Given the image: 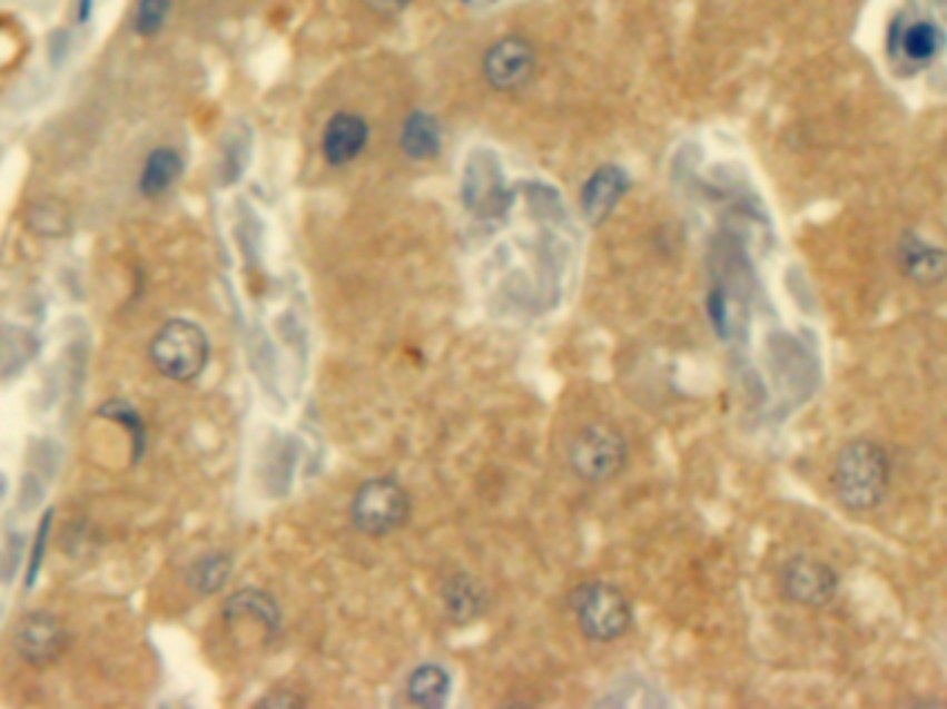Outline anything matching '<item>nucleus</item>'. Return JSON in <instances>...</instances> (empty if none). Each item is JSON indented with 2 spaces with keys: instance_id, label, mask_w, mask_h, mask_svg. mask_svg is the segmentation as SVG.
<instances>
[{
  "instance_id": "f257e3e1",
  "label": "nucleus",
  "mask_w": 947,
  "mask_h": 709,
  "mask_svg": "<svg viewBox=\"0 0 947 709\" xmlns=\"http://www.w3.org/2000/svg\"><path fill=\"white\" fill-rule=\"evenodd\" d=\"M889 485V457L872 441H850L833 463V491L848 510H872Z\"/></svg>"
},
{
  "instance_id": "f03ea898",
  "label": "nucleus",
  "mask_w": 947,
  "mask_h": 709,
  "mask_svg": "<svg viewBox=\"0 0 947 709\" xmlns=\"http://www.w3.org/2000/svg\"><path fill=\"white\" fill-rule=\"evenodd\" d=\"M576 627L595 643H612L632 627V604L621 588L610 582H585L571 593Z\"/></svg>"
},
{
  "instance_id": "7ed1b4c3",
  "label": "nucleus",
  "mask_w": 947,
  "mask_h": 709,
  "mask_svg": "<svg viewBox=\"0 0 947 709\" xmlns=\"http://www.w3.org/2000/svg\"><path fill=\"white\" fill-rule=\"evenodd\" d=\"M150 357L164 377L189 383L200 377L211 357L206 331L189 319H169L150 344Z\"/></svg>"
},
{
  "instance_id": "20e7f679",
  "label": "nucleus",
  "mask_w": 947,
  "mask_h": 709,
  "mask_svg": "<svg viewBox=\"0 0 947 709\" xmlns=\"http://www.w3.org/2000/svg\"><path fill=\"white\" fill-rule=\"evenodd\" d=\"M349 519L363 535H391L411 519V496L394 476H372L357 485L349 504Z\"/></svg>"
},
{
  "instance_id": "39448f33",
  "label": "nucleus",
  "mask_w": 947,
  "mask_h": 709,
  "mask_svg": "<svg viewBox=\"0 0 947 709\" xmlns=\"http://www.w3.org/2000/svg\"><path fill=\"white\" fill-rule=\"evenodd\" d=\"M629 457L627 439L612 424L591 422L569 446L571 472L585 482H606L623 472Z\"/></svg>"
},
{
  "instance_id": "423d86ee",
  "label": "nucleus",
  "mask_w": 947,
  "mask_h": 709,
  "mask_svg": "<svg viewBox=\"0 0 947 709\" xmlns=\"http://www.w3.org/2000/svg\"><path fill=\"white\" fill-rule=\"evenodd\" d=\"M482 76L499 92H519L535 76V50L526 39H499L482 59Z\"/></svg>"
},
{
  "instance_id": "0eeeda50",
  "label": "nucleus",
  "mask_w": 947,
  "mask_h": 709,
  "mask_svg": "<svg viewBox=\"0 0 947 709\" xmlns=\"http://www.w3.org/2000/svg\"><path fill=\"white\" fill-rule=\"evenodd\" d=\"M781 588L790 595L792 601L807 607H823L829 604L837 593V574L833 569L823 563V560H815L801 554V558H792L790 563L781 571Z\"/></svg>"
},
{
  "instance_id": "6e6552de",
  "label": "nucleus",
  "mask_w": 947,
  "mask_h": 709,
  "mask_svg": "<svg viewBox=\"0 0 947 709\" xmlns=\"http://www.w3.org/2000/svg\"><path fill=\"white\" fill-rule=\"evenodd\" d=\"M65 627L50 612H31L17 629V651L31 666H48L65 651Z\"/></svg>"
},
{
  "instance_id": "1a4fd4ad",
  "label": "nucleus",
  "mask_w": 947,
  "mask_h": 709,
  "mask_svg": "<svg viewBox=\"0 0 947 709\" xmlns=\"http://www.w3.org/2000/svg\"><path fill=\"white\" fill-rule=\"evenodd\" d=\"M368 145V122L353 111H338L322 130V156L331 167H347Z\"/></svg>"
},
{
  "instance_id": "9d476101",
  "label": "nucleus",
  "mask_w": 947,
  "mask_h": 709,
  "mask_svg": "<svg viewBox=\"0 0 947 709\" xmlns=\"http://www.w3.org/2000/svg\"><path fill=\"white\" fill-rule=\"evenodd\" d=\"M225 621L234 632L236 629H253L255 634H264L269 640L280 629V607L269 593L247 588V591L230 595L228 604H225Z\"/></svg>"
},
{
  "instance_id": "9b49d317",
  "label": "nucleus",
  "mask_w": 947,
  "mask_h": 709,
  "mask_svg": "<svg viewBox=\"0 0 947 709\" xmlns=\"http://www.w3.org/2000/svg\"><path fill=\"white\" fill-rule=\"evenodd\" d=\"M898 264L900 272L917 286H937L947 277V249L911 230L900 238Z\"/></svg>"
},
{
  "instance_id": "f8f14e48",
  "label": "nucleus",
  "mask_w": 947,
  "mask_h": 709,
  "mask_svg": "<svg viewBox=\"0 0 947 709\" xmlns=\"http://www.w3.org/2000/svg\"><path fill=\"white\" fill-rule=\"evenodd\" d=\"M945 45V33L937 22L917 20L909 22L906 28L895 31L892 37V53L898 56L900 65H909L911 70L928 67L939 56Z\"/></svg>"
},
{
  "instance_id": "ddd939ff",
  "label": "nucleus",
  "mask_w": 947,
  "mask_h": 709,
  "mask_svg": "<svg viewBox=\"0 0 947 709\" xmlns=\"http://www.w3.org/2000/svg\"><path fill=\"white\" fill-rule=\"evenodd\" d=\"M629 191V175L623 173L615 164H604L588 178V184L582 186V211L591 219L593 225H599L601 219L610 217L612 208L621 203V197Z\"/></svg>"
},
{
  "instance_id": "4468645a",
  "label": "nucleus",
  "mask_w": 947,
  "mask_h": 709,
  "mask_svg": "<svg viewBox=\"0 0 947 709\" xmlns=\"http://www.w3.org/2000/svg\"><path fill=\"white\" fill-rule=\"evenodd\" d=\"M446 616L455 623H468L487 610V591L472 574H452L441 591Z\"/></svg>"
},
{
  "instance_id": "2eb2a0df",
  "label": "nucleus",
  "mask_w": 947,
  "mask_h": 709,
  "mask_svg": "<svg viewBox=\"0 0 947 709\" xmlns=\"http://www.w3.org/2000/svg\"><path fill=\"white\" fill-rule=\"evenodd\" d=\"M399 145L405 156H411L413 161H427L441 152L444 145V128H441L438 117L430 115V111H411L402 122Z\"/></svg>"
},
{
  "instance_id": "dca6fc26",
  "label": "nucleus",
  "mask_w": 947,
  "mask_h": 709,
  "mask_svg": "<svg viewBox=\"0 0 947 709\" xmlns=\"http://www.w3.org/2000/svg\"><path fill=\"white\" fill-rule=\"evenodd\" d=\"M180 173H184V158H180V152L172 150V147H156V150H150V156H147L145 167H141L139 191L145 197H150V200H156V197L167 195V191L172 189L175 180L180 178Z\"/></svg>"
},
{
  "instance_id": "f3484780",
  "label": "nucleus",
  "mask_w": 947,
  "mask_h": 709,
  "mask_svg": "<svg viewBox=\"0 0 947 709\" xmlns=\"http://www.w3.org/2000/svg\"><path fill=\"white\" fill-rule=\"evenodd\" d=\"M452 679L441 666H422L407 679V701L424 709L444 707L450 699Z\"/></svg>"
},
{
  "instance_id": "a211bd4d",
  "label": "nucleus",
  "mask_w": 947,
  "mask_h": 709,
  "mask_svg": "<svg viewBox=\"0 0 947 709\" xmlns=\"http://www.w3.org/2000/svg\"><path fill=\"white\" fill-rule=\"evenodd\" d=\"M230 569H234V563H230L228 554L211 552V554H206V558L197 560L195 569H191V574H189V580H191V585H195L200 593H217L219 588L228 582Z\"/></svg>"
},
{
  "instance_id": "6ab92c4d",
  "label": "nucleus",
  "mask_w": 947,
  "mask_h": 709,
  "mask_svg": "<svg viewBox=\"0 0 947 709\" xmlns=\"http://www.w3.org/2000/svg\"><path fill=\"white\" fill-rule=\"evenodd\" d=\"M169 11H172V0H136L130 26L139 37H156L167 26Z\"/></svg>"
},
{
  "instance_id": "aec40b11",
  "label": "nucleus",
  "mask_w": 947,
  "mask_h": 709,
  "mask_svg": "<svg viewBox=\"0 0 947 709\" xmlns=\"http://www.w3.org/2000/svg\"><path fill=\"white\" fill-rule=\"evenodd\" d=\"M100 416H109L111 422H119V424H122V427L128 430L130 435H134L136 457H141V452H145V427H141L139 413H136L134 407L128 405V402H122V400H111V402H106L103 407H100Z\"/></svg>"
},
{
  "instance_id": "412c9836",
  "label": "nucleus",
  "mask_w": 947,
  "mask_h": 709,
  "mask_svg": "<svg viewBox=\"0 0 947 709\" xmlns=\"http://www.w3.org/2000/svg\"><path fill=\"white\" fill-rule=\"evenodd\" d=\"M50 519H53V513L45 515L42 524L37 526V541H33V549H31V565H28V585H33V582H37L39 569H42V563H45V546H48Z\"/></svg>"
},
{
  "instance_id": "4be33fe9",
  "label": "nucleus",
  "mask_w": 947,
  "mask_h": 709,
  "mask_svg": "<svg viewBox=\"0 0 947 709\" xmlns=\"http://www.w3.org/2000/svg\"><path fill=\"white\" fill-rule=\"evenodd\" d=\"M363 6L377 17H396L411 6V0H363Z\"/></svg>"
},
{
  "instance_id": "5701e85b",
  "label": "nucleus",
  "mask_w": 947,
  "mask_h": 709,
  "mask_svg": "<svg viewBox=\"0 0 947 709\" xmlns=\"http://www.w3.org/2000/svg\"><path fill=\"white\" fill-rule=\"evenodd\" d=\"M264 705H272V707H299V705H305V699H299V696H269V699H266Z\"/></svg>"
},
{
  "instance_id": "b1692460",
  "label": "nucleus",
  "mask_w": 947,
  "mask_h": 709,
  "mask_svg": "<svg viewBox=\"0 0 947 709\" xmlns=\"http://www.w3.org/2000/svg\"><path fill=\"white\" fill-rule=\"evenodd\" d=\"M463 3H468V0H463Z\"/></svg>"
}]
</instances>
